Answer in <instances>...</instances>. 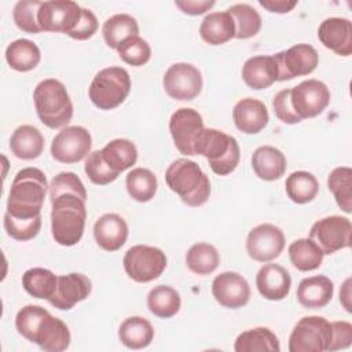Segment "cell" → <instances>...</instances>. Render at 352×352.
Instances as JSON below:
<instances>
[{
  "label": "cell",
  "instance_id": "1",
  "mask_svg": "<svg viewBox=\"0 0 352 352\" xmlns=\"http://www.w3.org/2000/svg\"><path fill=\"white\" fill-rule=\"evenodd\" d=\"M47 190L43 170L32 166L21 169L11 183L6 213L19 220L40 217Z\"/></svg>",
  "mask_w": 352,
  "mask_h": 352
},
{
  "label": "cell",
  "instance_id": "2",
  "mask_svg": "<svg viewBox=\"0 0 352 352\" xmlns=\"http://www.w3.org/2000/svg\"><path fill=\"white\" fill-rule=\"evenodd\" d=\"M51 232L56 243L73 246L84 234L87 209L85 201L76 194L65 192L51 199Z\"/></svg>",
  "mask_w": 352,
  "mask_h": 352
},
{
  "label": "cell",
  "instance_id": "3",
  "mask_svg": "<svg viewBox=\"0 0 352 352\" xmlns=\"http://www.w3.org/2000/svg\"><path fill=\"white\" fill-rule=\"evenodd\" d=\"M165 182L186 205L192 208L204 205L210 195L209 177L188 158L173 161L165 172Z\"/></svg>",
  "mask_w": 352,
  "mask_h": 352
},
{
  "label": "cell",
  "instance_id": "4",
  "mask_svg": "<svg viewBox=\"0 0 352 352\" xmlns=\"http://www.w3.org/2000/svg\"><path fill=\"white\" fill-rule=\"evenodd\" d=\"M195 155L208 160L210 169L219 176H227L235 170L241 160V148L236 139L214 128H204L194 143Z\"/></svg>",
  "mask_w": 352,
  "mask_h": 352
},
{
  "label": "cell",
  "instance_id": "5",
  "mask_svg": "<svg viewBox=\"0 0 352 352\" xmlns=\"http://www.w3.org/2000/svg\"><path fill=\"white\" fill-rule=\"evenodd\" d=\"M33 102L40 121L51 128L66 126L73 117V103L66 87L55 78L40 81L33 91Z\"/></svg>",
  "mask_w": 352,
  "mask_h": 352
},
{
  "label": "cell",
  "instance_id": "6",
  "mask_svg": "<svg viewBox=\"0 0 352 352\" xmlns=\"http://www.w3.org/2000/svg\"><path fill=\"white\" fill-rule=\"evenodd\" d=\"M131 91V77L124 67L110 66L98 72L88 88L91 102L100 110L120 106Z\"/></svg>",
  "mask_w": 352,
  "mask_h": 352
},
{
  "label": "cell",
  "instance_id": "7",
  "mask_svg": "<svg viewBox=\"0 0 352 352\" xmlns=\"http://www.w3.org/2000/svg\"><path fill=\"white\" fill-rule=\"evenodd\" d=\"M331 342V323L323 316H304L289 337L290 352H323Z\"/></svg>",
  "mask_w": 352,
  "mask_h": 352
},
{
  "label": "cell",
  "instance_id": "8",
  "mask_svg": "<svg viewBox=\"0 0 352 352\" xmlns=\"http://www.w3.org/2000/svg\"><path fill=\"white\" fill-rule=\"evenodd\" d=\"M122 264L132 280L146 283L162 275L166 268V256L160 248L135 245L126 250Z\"/></svg>",
  "mask_w": 352,
  "mask_h": 352
},
{
  "label": "cell",
  "instance_id": "9",
  "mask_svg": "<svg viewBox=\"0 0 352 352\" xmlns=\"http://www.w3.org/2000/svg\"><path fill=\"white\" fill-rule=\"evenodd\" d=\"M352 224L348 217L327 216L314 223L309 230V239H312L323 252V254H333L341 249L351 246Z\"/></svg>",
  "mask_w": 352,
  "mask_h": 352
},
{
  "label": "cell",
  "instance_id": "10",
  "mask_svg": "<svg viewBox=\"0 0 352 352\" xmlns=\"http://www.w3.org/2000/svg\"><path fill=\"white\" fill-rule=\"evenodd\" d=\"M91 147L92 138L88 129L72 125L55 135L51 143V155L58 162L76 164L89 154Z\"/></svg>",
  "mask_w": 352,
  "mask_h": 352
},
{
  "label": "cell",
  "instance_id": "11",
  "mask_svg": "<svg viewBox=\"0 0 352 352\" xmlns=\"http://www.w3.org/2000/svg\"><path fill=\"white\" fill-rule=\"evenodd\" d=\"M81 10L82 7L72 0L43 1L37 21L43 32L66 33L69 36L80 22Z\"/></svg>",
  "mask_w": 352,
  "mask_h": 352
},
{
  "label": "cell",
  "instance_id": "12",
  "mask_svg": "<svg viewBox=\"0 0 352 352\" xmlns=\"http://www.w3.org/2000/svg\"><path fill=\"white\" fill-rule=\"evenodd\" d=\"M272 56L278 67V81L308 76L316 69L319 63V55L316 50L305 43L296 44L286 51H280Z\"/></svg>",
  "mask_w": 352,
  "mask_h": 352
},
{
  "label": "cell",
  "instance_id": "13",
  "mask_svg": "<svg viewBox=\"0 0 352 352\" xmlns=\"http://www.w3.org/2000/svg\"><path fill=\"white\" fill-rule=\"evenodd\" d=\"M162 85L168 96L176 100H192L202 89V76L191 63L179 62L168 67Z\"/></svg>",
  "mask_w": 352,
  "mask_h": 352
},
{
  "label": "cell",
  "instance_id": "14",
  "mask_svg": "<svg viewBox=\"0 0 352 352\" xmlns=\"http://www.w3.org/2000/svg\"><path fill=\"white\" fill-rule=\"evenodd\" d=\"M290 100L301 120L312 118L319 116L330 103V91L324 82L309 78L290 88Z\"/></svg>",
  "mask_w": 352,
  "mask_h": 352
},
{
  "label": "cell",
  "instance_id": "15",
  "mask_svg": "<svg viewBox=\"0 0 352 352\" xmlns=\"http://www.w3.org/2000/svg\"><path fill=\"white\" fill-rule=\"evenodd\" d=\"M285 248L283 231L270 223L253 227L246 238V252L258 263H268L279 257Z\"/></svg>",
  "mask_w": 352,
  "mask_h": 352
},
{
  "label": "cell",
  "instance_id": "16",
  "mask_svg": "<svg viewBox=\"0 0 352 352\" xmlns=\"http://www.w3.org/2000/svg\"><path fill=\"white\" fill-rule=\"evenodd\" d=\"M204 128L202 116L191 107L176 110L169 120V132L173 143L176 148L187 157L195 155L194 143Z\"/></svg>",
  "mask_w": 352,
  "mask_h": 352
},
{
  "label": "cell",
  "instance_id": "17",
  "mask_svg": "<svg viewBox=\"0 0 352 352\" xmlns=\"http://www.w3.org/2000/svg\"><path fill=\"white\" fill-rule=\"evenodd\" d=\"M212 294L221 307L236 309L248 304L250 286L241 274L226 271L213 279Z\"/></svg>",
  "mask_w": 352,
  "mask_h": 352
},
{
  "label": "cell",
  "instance_id": "18",
  "mask_svg": "<svg viewBox=\"0 0 352 352\" xmlns=\"http://www.w3.org/2000/svg\"><path fill=\"white\" fill-rule=\"evenodd\" d=\"M92 290L88 276L77 272L58 276L55 293L47 300L52 307L60 311L72 309L77 302L85 300Z\"/></svg>",
  "mask_w": 352,
  "mask_h": 352
},
{
  "label": "cell",
  "instance_id": "19",
  "mask_svg": "<svg viewBox=\"0 0 352 352\" xmlns=\"http://www.w3.org/2000/svg\"><path fill=\"white\" fill-rule=\"evenodd\" d=\"M318 38L327 48L341 56L352 54V23L346 18L331 16L318 28Z\"/></svg>",
  "mask_w": 352,
  "mask_h": 352
},
{
  "label": "cell",
  "instance_id": "20",
  "mask_svg": "<svg viewBox=\"0 0 352 352\" xmlns=\"http://www.w3.org/2000/svg\"><path fill=\"white\" fill-rule=\"evenodd\" d=\"M258 293L270 301L283 300L292 287V278L286 268L279 264H264L256 275Z\"/></svg>",
  "mask_w": 352,
  "mask_h": 352
},
{
  "label": "cell",
  "instance_id": "21",
  "mask_svg": "<svg viewBox=\"0 0 352 352\" xmlns=\"http://www.w3.org/2000/svg\"><path fill=\"white\" fill-rule=\"evenodd\" d=\"M70 331L63 320L52 316L50 312L41 319L32 342L37 344L45 352H62L70 345Z\"/></svg>",
  "mask_w": 352,
  "mask_h": 352
},
{
  "label": "cell",
  "instance_id": "22",
  "mask_svg": "<svg viewBox=\"0 0 352 352\" xmlns=\"http://www.w3.org/2000/svg\"><path fill=\"white\" fill-rule=\"evenodd\" d=\"M94 238L103 250L116 252L126 242L128 224L117 213H104L94 224Z\"/></svg>",
  "mask_w": 352,
  "mask_h": 352
},
{
  "label": "cell",
  "instance_id": "23",
  "mask_svg": "<svg viewBox=\"0 0 352 352\" xmlns=\"http://www.w3.org/2000/svg\"><path fill=\"white\" fill-rule=\"evenodd\" d=\"M232 118L236 129L248 135L261 132L270 121L267 106L254 98H245L236 102L232 110Z\"/></svg>",
  "mask_w": 352,
  "mask_h": 352
},
{
  "label": "cell",
  "instance_id": "24",
  "mask_svg": "<svg viewBox=\"0 0 352 352\" xmlns=\"http://www.w3.org/2000/svg\"><path fill=\"white\" fill-rule=\"evenodd\" d=\"M245 84L256 91L265 89L278 81V67L272 55H257L249 58L242 66Z\"/></svg>",
  "mask_w": 352,
  "mask_h": 352
},
{
  "label": "cell",
  "instance_id": "25",
  "mask_svg": "<svg viewBox=\"0 0 352 352\" xmlns=\"http://www.w3.org/2000/svg\"><path fill=\"white\" fill-rule=\"evenodd\" d=\"M334 293V285L330 278L324 275H315L304 278L297 287L298 302L309 309L326 307Z\"/></svg>",
  "mask_w": 352,
  "mask_h": 352
},
{
  "label": "cell",
  "instance_id": "26",
  "mask_svg": "<svg viewBox=\"0 0 352 352\" xmlns=\"http://www.w3.org/2000/svg\"><path fill=\"white\" fill-rule=\"evenodd\" d=\"M252 168L261 180L274 182L285 175L287 161L279 148L274 146H260L252 155Z\"/></svg>",
  "mask_w": 352,
  "mask_h": 352
},
{
  "label": "cell",
  "instance_id": "27",
  "mask_svg": "<svg viewBox=\"0 0 352 352\" xmlns=\"http://www.w3.org/2000/svg\"><path fill=\"white\" fill-rule=\"evenodd\" d=\"M202 40L210 45H221L235 37V23L228 11L208 14L199 26Z\"/></svg>",
  "mask_w": 352,
  "mask_h": 352
},
{
  "label": "cell",
  "instance_id": "28",
  "mask_svg": "<svg viewBox=\"0 0 352 352\" xmlns=\"http://www.w3.org/2000/svg\"><path fill=\"white\" fill-rule=\"evenodd\" d=\"M10 148L19 160H34L44 150V136L33 125H21L10 138Z\"/></svg>",
  "mask_w": 352,
  "mask_h": 352
},
{
  "label": "cell",
  "instance_id": "29",
  "mask_svg": "<svg viewBox=\"0 0 352 352\" xmlns=\"http://www.w3.org/2000/svg\"><path fill=\"white\" fill-rule=\"evenodd\" d=\"M118 338L129 349H142L151 344L154 329L146 318L129 316L120 324Z\"/></svg>",
  "mask_w": 352,
  "mask_h": 352
},
{
  "label": "cell",
  "instance_id": "30",
  "mask_svg": "<svg viewBox=\"0 0 352 352\" xmlns=\"http://www.w3.org/2000/svg\"><path fill=\"white\" fill-rule=\"evenodd\" d=\"M41 59L40 48L28 38H18L6 48V60L8 66L16 72L33 70Z\"/></svg>",
  "mask_w": 352,
  "mask_h": 352
},
{
  "label": "cell",
  "instance_id": "31",
  "mask_svg": "<svg viewBox=\"0 0 352 352\" xmlns=\"http://www.w3.org/2000/svg\"><path fill=\"white\" fill-rule=\"evenodd\" d=\"M235 352H279L280 344L278 337L268 327H254L242 331L234 344Z\"/></svg>",
  "mask_w": 352,
  "mask_h": 352
},
{
  "label": "cell",
  "instance_id": "32",
  "mask_svg": "<svg viewBox=\"0 0 352 352\" xmlns=\"http://www.w3.org/2000/svg\"><path fill=\"white\" fill-rule=\"evenodd\" d=\"M182 305L180 294L176 289L158 285L153 287L147 294V307L150 312L161 319H168L175 316Z\"/></svg>",
  "mask_w": 352,
  "mask_h": 352
},
{
  "label": "cell",
  "instance_id": "33",
  "mask_svg": "<svg viewBox=\"0 0 352 352\" xmlns=\"http://www.w3.org/2000/svg\"><path fill=\"white\" fill-rule=\"evenodd\" d=\"M292 264L302 272L314 271L320 267L323 261V252L320 248L309 238L296 239L289 245L287 249Z\"/></svg>",
  "mask_w": 352,
  "mask_h": 352
},
{
  "label": "cell",
  "instance_id": "34",
  "mask_svg": "<svg viewBox=\"0 0 352 352\" xmlns=\"http://www.w3.org/2000/svg\"><path fill=\"white\" fill-rule=\"evenodd\" d=\"M100 151L107 165L118 173L131 168L138 161L136 146L128 139L110 140Z\"/></svg>",
  "mask_w": 352,
  "mask_h": 352
},
{
  "label": "cell",
  "instance_id": "35",
  "mask_svg": "<svg viewBox=\"0 0 352 352\" xmlns=\"http://www.w3.org/2000/svg\"><path fill=\"white\" fill-rule=\"evenodd\" d=\"M104 43L117 50V47L128 37L139 36V25L129 14H116L106 19L102 28Z\"/></svg>",
  "mask_w": 352,
  "mask_h": 352
},
{
  "label": "cell",
  "instance_id": "36",
  "mask_svg": "<svg viewBox=\"0 0 352 352\" xmlns=\"http://www.w3.org/2000/svg\"><path fill=\"white\" fill-rule=\"evenodd\" d=\"M58 276L41 267H33L23 272L22 275V286L28 294L34 298L48 300L56 289Z\"/></svg>",
  "mask_w": 352,
  "mask_h": 352
},
{
  "label": "cell",
  "instance_id": "37",
  "mask_svg": "<svg viewBox=\"0 0 352 352\" xmlns=\"http://www.w3.org/2000/svg\"><path fill=\"white\" fill-rule=\"evenodd\" d=\"M287 197L296 204H308L315 199L319 191L316 177L307 170H297L287 176L285 182Z\"/></svg>",
  "mask_w": 352,
  "mask_h": 352
},
{
  "label": "cell",
  "instance_id": "38",
  "mask_svg": "<svg viewBox=\"0 0 352 352\" xmlns=\"http://www.w3.org/2000/svg\"><path fill=\"white\" fill-rule=\"evenodd\" d=\"M186 264L197 275H209L219 267L220 254L213 245L199 242L187 250Z\"/></svg>",
  "mask_w": 352,
  "mask_h": 352
},
{
  "label": "cell",
  "instance_id": "39",
  "mask_svg": "<svg viewBox=\"0 0 352 352\" xmlns=\"http://www.w3.org/2000/svg\"><path fill=\"white\" fill-rule=\"evenodd\" d=\"M125 186L129 197L138 202H148L157 192V177L146 168L132 169L125 179Z\"/></svg>",
  "mask_w": 352,
  "mask_h": 352
},
{
  "label": "cell",
  "instance_id": "40",
  "mask_svg": "<svg viewBox=\"0 0 352 352\" xmlns=\"http://www.w3.org/2000/svg\"><path fill=\"white\" fill-rule=\"evenodd\" d=\"M227 11L230 12L235 23V38L246 40L260 32L261 16L252 6L238 3L231 6Z\"/></svg>",
  "mask_w": 352,
  "mask_h": 352
},
{
  "label": "cell",
  "instance_id": "41",
  "mask_svg": "<svg viewBox=\"0 0 352 352\" xmlns=\"http://www.w3.org/2000/svg\"><path fill=\"white\" fill-rule=\"evenodd\" d=\"M327 187L333 192L337 205L345 212L352 210V169L338 166L333 169L327 179Z\"/></svg>",
  "mask_w": 352,
  "mask_h": 352
},
{
  "label": "cell",
  "instance_id": "42",
  "mask_svg": "<svg viewBox=\"0 0 352 352\" xmlns=\"http://www.w3.org/2000/svg\"><path fill=\"white\" fill-rule=\"evenodd\" d=\"M41 4H43V1H38V0L18 1L12 10V19H14L16 28L21 29L22 32H26L30 34L43 32L38 25V21H37V15H38V10H40Z\"/></svg>",
  "mask_w": 352,
  "mask_h": 352
},
{
  "label": "cell",
  "instance_id": "43",
  "mask_svg": "<svg viewBox=\"0 0 352 352\" xmlns=\"http://www.w3.org/2000/svg\"><path fill=\"white\" fill-rule=\"evenodd\" d=\"M118 56L131 66H143L151 58V48L148 43L140 36H132L125 38L117 47Z\"/></svg>",
  "mask_w": 352,
  "mask_h": 352
},
{
  "label": "cell",
  "instance_id": "44",
  "mask_svg": "<svg viewBox=\"0 0 352 352\" xmlns=\"http://www.w3.org/2000/svg\"><path fill=\"white\" fill-rule=\"evenodd\" d=\"M84 170L88 179L98 186H106L118 177V172L113 170L104 161L102 151L96 150L88 154L84 165Z\"/></svg>",
  "mask_w": 352,
  "mask_h": 352
},
{
  "label": "cell",
  "instance_id": "45",
  "mask_svg": "<svg viewBox=\"0 0 352 352\" xmlns=\"http://www.w3.org/2000/svg\"><path fill=\"white\" fill-rule=\"evenodd\" d=\"M47 312L48 311L45 308L33 304L21 308L15 316V327L18 333L32 342L41 319L45 316Z\"/></svg>",
  "mask_w": 352,
  "mask_h": 352
},
{
  "label": "cell",
  "instance_id": "46",
  "mask_svg": "<svg viewBox=\"0 0 352 352\" xmlns=\"http://www.w3.org/2000/svg\"><path fill=\"white\" fill-rule=\"evenodd\" d=\"M4 230L6 232L16 239V241H30L33 239L40 228H41V216L32 219V220H19V219H14L11 217L8 213H4Z\"/></svg>",
  "mask_w": 352,
  "mask_h": 352
},
{
  "label": "cell",
  "instance_id": "47",
  "mask_svg": "<svg viewBox=\"0 0 352 352\" xmlns=\"http://www.w3.org/2000/svg\"><path fill=\"white\" fill-rule=\"evenodd\" d=\"M72 192L87 201V190L81 179L73 172H60L58 173L50 184V197L51 199L56 198L60 194Z\"/></svg>",
  "mask_w": 352,
  "mask_h": 352
},
{
  "label": "cell",
  "instance_id": "48",
  "mask_svg": "<svg viewBox=\"0 0 352 352\" xmlns=\"http://www.w3.org/2000/svg\"><path fill=\"white\" fill-rule=\"evenodd\" d=\"M272 107H274V113L278 117V120H280L285 124H298L302 120L296 114L293 106H292V100H290V88L282 89L279 91L272 100Z\"/></svg>",
  "mask_w": 352,
  "mask_h": 352
},
{
  "label": "cell",
  "instance_id": "49",
  "mask_svg": "<svg viewBox=\"0 0 352 352\" xmlns=\"http://www.w3.org/2000/svg\"><path fill=\"white\" fill-rule=\"evenodd\" d=\"M98 26L99 23L95 14L88 8H82L80 22L69 36L74 40H88L96 33Z\"/></svg>",
  "mask_w": 352,
  "mask_h": 352
},
{
  "label": "cell",
  "instance_id": "50",
  "mask_svg": "<svg viewBox=\"0 0 352 352\" xmlns=\"http://www.w3.org/2000/svg\"><path fill=\"white\" fill-rule=\"evenodd\" d=\"M352 344V324L345 320L331 323V342L329 351L345 349Z\"/></svg>",
  "mask_w": 352,
  "mask_h": 352
},
{
  "label": "cell",
  "instance_id": "51",
  "mask_svg": "<svg viewBox=\"0 0 352 352\" xmlns=\"http://www.w3.org/2000/svg\"><path fill=\"white\" fill-rule=\"evenodd\" d=\"M216 3L213 0H176L175 6L188 15H202L209 11Z\"/></svg>",
  "mask_w": 352,
  "mask_h": 352
},
{
  "label": "cell",
  "instance_id": "52",
  "mask_svg": "<svg viewBox=\"0 0 352 352\" xmlns=\"http://www.w3.org/2000/svg\"><path fill=\"white\" fill-rule=\"evenodd\" d=\"M258 4L268 10L270 12H276V14H286L290 12L296 6L297 1L296 0H260Z\"/></svg>",
  "mask_w": 352,
  "mask_h": 352
},
{
  "label": "cell",
  "instance_id": "53",
  "mask_svg": "<svg viewBox=\"0 0 352 352\" xmlns=\"http://www.w3.org/2000/svg\"><path fill=\"white\" fill-rule=\"evenodd\" d=\"M340 302L342 304V307L345 308L346 312H351L352 308H351V278H348L341 290H340Z\"/></svg>",
  "mask_w": 352,
  "mask_h": 352
}]
</instances>
